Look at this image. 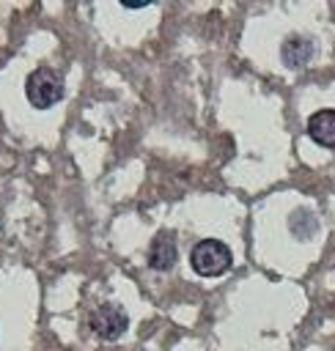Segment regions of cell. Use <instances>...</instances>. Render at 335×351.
Instances as JSON below:
<instances>
[{"mask_svg":"<svg viewBox=\"0 0 335 351\" xmlns=\"http://www.w3.org/2000/svg\"><path fill=\"white\" fill-rule=\"evenodd\" d=\"M280 55H283V63H286L288 69H299V66H305V63L310 60V55H313V41L305 38V36H288V38L283 41V47H280Z\"/></svg>","mask_w":335,"mask_h":351,"instance_id":"cell-6","label":"cell"},{"mask_svg":"<svg viewBox=\"0 0 335 351\" xmlns=\"http://www.w3.org/2000/svg\"><path fill=\"white\" fill-rule=\"evenodd\" d=\"M176 263V241L170 233H159L148 247V266L157 271H168Z\"/></svg>","mask_w":335,"mask_h":351,"instance_id":"cell-5","label":"cell"},{"mask_svg":"<svg viewBox=\"0 0 335 351\" xmlns=\"http://www.w3.org/2000/svg\"><path fill=\"white\" fill-rule=\"evenodd\" d=\"M288 228H291V233L297 236V239H310L313 233H316V228H319V222H316V214H310L308 208H299V211H294L291 214V219H288Z\"/></svg>","mask_w":335,"mask_h":351,"instance_id":"cell-7","label":"cell"},{"mask_svg":"<svg viewBox=\"0 0 335 351\" xmlns=\"http://www.w3.org/2000/svg\"><path fill=\"white\" fill-rule=\"evenodd\" d=\"M189 263L200 277H220L231 269V250L217 239H203L192 247Z\"/></svg>","mask_w":335,"mask_h":351,"instance_id":"cell-1","label":"cell"},{"mask_svg":"<svg viewBox=\"0 0 335 351\" xmlns=\"http://www.w3.org/2000/svg\"><path fill=\"white\" fill-rule=\"evenodd\" d=\"M25 93H27V101L38 110H47L52 107L55 101L63 99V80L58 71L41 66L36 71H30L27 82H25Z\"/></svg>","mask_w":335,"mask_h":351,"instance_id":"cell-2","label":"cell"},{"mask_svg":"<svg viewBox=\"0 0 335 351\" xmlns=\"http://www.w3.org/2000/svg\"><path fill=\"white\" fill-rule=\"evenodd\" d=\"M126 326H129V318H126V313H124L121 304L107 302V304H99V307L91 313V329H93V335H99L102 340H115V337H121V335L126 332Z\"/></svg>","mask_w":335,"mask_h":351,"instance_id":"cell-3","label":"cell"},{"mask_svg":"<svg viewBox=\"0 0 335 351\" xmlns=\"http://www.w3.org/2000/svg\"><path fill=\"white\" fill-rule=\"evenodd\" d=\"M308 134L324 148H335V110H319L308 118Z\"/></svg>","mask_w":335,"mask_h":351,"instance_id":"cell-4","label":"cell"}]
</instances>
